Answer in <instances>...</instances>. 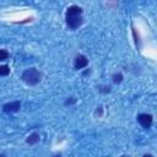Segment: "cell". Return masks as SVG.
<instances>
[{"instance_id":"5b68a950","label":"cell","mask_w":157,"mask_h":157,"mask_svg":"<svg viewBox=\"0 0 157 157\" xmlns=\"http://www.w3.org/2000/svg\"><path fill=\"white\" fill-rule=\"evenodd\" d=\"M20 108H21V102H18V101L9 102V103L2 105V110L5 113H15V112L20 110Z\"/></svg>"},{"instance_id":"6da1fadb","label":"cell","mask_w":157,"mask_h":157,"mask_svg":"<svg viewBox=\"0 0 157 157\" xmlns=\"http://www.w3.org/2000/svg\"><path fill=\"white\" fill-rule=\"evenodd\" d=\"M65 20H66V25H67V27L70 29L78 28L82 25V22H83V18H82V9L80 6H77V5L70 6L66 10Z\"/></svg>"},{"instance_id":"30bf717a","label":"cell","mask_w":157,"mask_h":157,"mask_svg":"<svg viewBox=\"0 0 157 157\" xmlns=\"http://www.w3.org/2000/svg\"><path fill=\"white\" fill-rule=\"evenodd\" d=\"M74 102H75V99H70V101L67 99V101H66V104H70V103H74Z\"/></svg>"},{"instance_id":"ba28073f","label":"cell","mask_w":157,"mask_h":157,"mask_svg":"<svg viewBox=\"0 0 157 157\" xmlns=\"http://www.w3.org/2000/svg\"><path fill=\"white\" fill-rule=\"evenodd\" d=\"M112 77H113V82H114V83H120V82L123 81V75H121L120 72H115Z\"/></svg>"},{"instance_id":"9c48e42d","label":"cell","mask_w":157,"mask_h":157,"mask_svg":"<svg viewBox=\"0 0 157 157\" xmlns=\"http://www.w3.org/2000/svg\"><path fill=\"white\" fill-rule=\"evenodd\" d=\"M9 58V52L6 49H0V61H4Z\"/></svg>"},{"instance_id":"7c38bea8","label":"cell","mask_w":157,"mask_h":157,"mask_svg":"<svg viewBox=\"0 0 157 157\" xmlns=\"http://www.w3.org/2000/svg\"><path fill=\"white\" fill-rule=\"evenodd\" d=\"M0 157H6L5 155H2V153H0Z\"/></svg>"},{"instance_id":"3957f363","label":"cell","mask_w":157,"mask_h":157,"mask_svg":"<svg viewBox=\"0 0 157 157\" xmlns=\"http://www.w3.org/2000/svg\"><path fill=\"white\" fill-rule=\"evenodd\" d=\"M137 121L144 129H150L152 125V121H153V117L147 113H141L137 115Z\"/></svg>"},{"instance_id":"4fadbf2b","label":"cell","mask_w":157,"mask_h":157,"mask_svg":"<svg viewBox=\"0 0 157 157\" xmlns=\"http://www.w3.org/2000/svg\"><path fill=\"white\" fill-rule=\"evenodd\" d=\"M55 157H60V155H59V156H55Z\"/></svg>"},{"instance_id":"8fae6325","label":"cell","mask_w":157,"mask_h":157,"mask_svg":"<svg viewBox=\"0 0 157 157\" xmlns=\"http://www.w3.org/2000/svg\"><path fill=\"white\" fill-rule=\"evenodd\" d=\"M144 157H153V156H152V155H145Z\"/></svg>"},{"instance_id":"52a82bcc","label":"cell","mask_w":157,"mask_h":157,"mask_svg":"<svg viewBox=\"0 0 157 157\" xmlns=\"http://www.w3.org/2000/svg\"><path fill=\"white\" fill-rule=\"evenodd\" d=\"M10 74V67L7 65H0V76H7Z\"/></svg>"},{"instance_id":"7a4b0ae2","label":"cell","mask_w":157,"mask_h":157,"mask_svg":"<svg viewBox=\"0 0 157 157\" xmlns=\"http://www.w3.org/2000/svg\"><path fill=\"white\" fill-rule=\"evenodd\" d=\"M21 78H22V81L26 85H28V86H36L37 83L40 82L42 75H40V72L36 67H29V69H27V70L23 71Z\"/></svg>"},{"instance_id":"277c9868","label":"cell","mask_w":157,"mask_h":157,"mask_svg":"<svg viewBox=\"0 0 157 157\" xmlns=\"http://www.w3.org/2000/svg\"><path fill=\"white\" fill-rule=\"evenodd\" d=\"M87 65H88V59H87L85 55H82V54L77 55V56L75 58V60H74V67H75L76 70L83 69V67H86Z\"/></svg>"},{"instance_id":"5bb4252c","label":"cell","mask_w":157,"mask_h":157,"mask_svg":"<svg viewBox=\"0 0 157 157\" xmlns=\"http://www.w3.org/2000/svg\"><path fill=\"white\" fill-rule=\"evenodd\" d=\"M121 157H125V156H121Z\"/></svg>"},{"instance_id":"8992f818","label":"cell","mask_w":157,"mask_h":157,"mask_svg":"<svg viewBox=\"0 0 157 157\" xmlns=\"http://www.w3.org/2000/svg\"><path fill=\"white\" fill-rule=\"evenodd\" d=\"M39 140H40L39 134H38V132H32V134L26 139V142H27L28 145H36V144L39 142Z\"/></svg>"}]
</instances>
